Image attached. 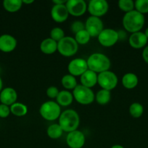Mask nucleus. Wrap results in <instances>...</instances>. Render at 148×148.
Returning a JSON list of instances; mask_svg holds the SVG:
<instances>
[{
	"label": "nucleus",
	"mask_w": 148,
	"mask_h": 148,
	"mask_svg": "<svg viewBox=\"0 0 148 148\" xmlns=\"http://www.w3.org/2000/svg\"><path fill=\"white\" fill-rule=\"evenodd\" d=\"M122 22L126 31L131 33H136L141 31L144 27L145 23V15L133 10L124 14Z\"/></svg>",
	"instance_id": "obj_1"
},
{
	"label": "nucleus",
	"mask_w": 148,
	"mask_h": 148,
	"mask_svg": "<svg viewBox=\"0 0 148 148\" xmlns=\"http://www.w3.org/2000/svg\"><path fill=\"white\" fill-rule=\"evenodd\" d=\"M79 124V116L76 111L73 109L65 110L61 113L59 117V125L63 132L69 133L77 130Z\"/></svg>",
	"instance_id": "obj_2"
},
{
	"label": "nucleus",
	"mask_w": 148,
	"mask_h": 148,
	"mask_svg": "<svg viewBox=\"0 0 148 148\" xmlns=\"http://www.w3.org/2000/svg\"><path fill=\"white\" fill-rule=\"evenodd\" d=\"M88 69L95 73H101L109 70L110 60L107 56L101 53H94L90 55L86 60Z\"/></svg>",
	"instance_id": "obj_3"
},
{
	"label": "nucleus",
	"mask_w": 148,
	"mask_h": 148,
	"mask_svg": "<svg viewBox=\"0 0 148 148\" xmlns=\"http://www.w3.org/2000/svg\"><path fill=\"white\" fill-rule=\"evenodd\" d=\"M39 114L43 119L47 121H55L59 119L61 114L60 106L57 103L49 101L41 104L39 108Z\"/></svg>",
	"instance_id": "obj_4"
},
{
	"label": "nucleus",
	"mask_w": 148,
	"mask_h": 148,
	"mask_svg": "<svg viewBox=\"0 0 148 148\" xmlns=\"http://www.w3.org/2000/svg\"><path fill=\"white\" fill-rule=\"evenodd\" d=\"M78 49V44L74 38L65 36L62 40L57 42V51L63 56L69 57L73 56L77 53Z\"/></svg>",
	"instance_id": "obj_5"
},
{
	"label": "nucleus",
	"mask_w": 148,
	"mask_h": 148,
	"mask_svg": "<svg viewBox=\"0 0 148 148\" xmlns=\"http://www.w3.org/2000/svg\"><path fill=\"white\" fill-rule=\"evenodd\" d=\"M73 95L74 99L82 105H89L95 99L94 92L91 90V88L81 85H78L75 87L73 91Z\"/></svg>",
	"instance_id": "obj_6"
},
{
	"label": "nucleus",
	"mask_w": 148,
	"mask_h": 148,
	"mask_svg": "<svg viewBox=\"0 0 148 148\" xmlns=\"http://www.w3.org/2000/svg\"><path fill=\"white\" fill-rule=\"evenodd\" d=\"M118 77L111 71H105L97 75V83L102 89L110 91L118 85Z\"/></svg>",
	"instance_id": "obj_7"
},
{
	"label": "nucleus",
	"mask_w": 148,
	"mask_h": 148,
	"mask_svg": "<svg viewBox=\"0 0 148 148\" xmlns=\"http://www.w3.org/2000/svg\"><path fill=\"white\" fill-rule=\"evenodd\" d=\"M98 41L104 47H111L114 46L119 40L118 32L111 28L104 29L98 37Z\"/></svg>",
	"instance_id": "obj_8"
},
{
	"label": "nucleus",
	"mask_w": 148,
	"mask_h": 148,
	"mask_svg": "<svg viewBox=\"0 0 148 148\" xmlns=\"http://www.w3.org/2000/svg\"><path fill=\"white\" fill-rule=\"evenodd\" d=\"M109 4L105 0H91L89 2L87 10L91 16L100 17L107 12Z\"/></svg>",
	"instance_id": "obj_9"
},
{
	"label": "nucleus",
	"mask_w": 148,
	"mask_h": 148,
	"mask_svg": "<svg viewBox=\"0 0 148 148\" xmlns=\"http://www.w3.org/2000/svg\"><path fill=\"white\" fill-rule=\"evenodd\" d=\"M85 30L91 37H98L102 31L104 30V25L100 17L90 16L85 23Z\"/></svg>",
	"instance_id": "obj_10"
},
{
	"label": "nucleus",
	"mask_w": 148,
	"mask_h": 148,
	"mask_svg": "<svg viewBox=\"0 0 148 148\" xmlns=\"http://www.w3.org/2000/svg\"><path fill=\"white\" fill-rule=\"evenodd\" d=\"M70 75L74 77L81 76L86 70H88V65L85 59L78 58L74 59L70 62L68 66Z\"/></svg>",
	"instance_id": "obj_11"
},
{
	"label": "nucleus",
	"mask_w": 148,
	"mask_h": 148,
	"mask_svg": "<svg viewBox=\"0 0 148 148\" xmlns=\"http://www.w3.org/2000/svg\"><path fill=\"white\" fill-rule=\"evenodd\" d=\"M65 6L69 14L75 17L83 15L87 10V4L84 0H68Z\"/></svg>",
	"instance_id": "obj_12"
},
{
	"label": "nucleus",
	"mask_w": 148,
	"mask_h": 148,
	"mask_svg": "<svg viewBox=\"0 0 148 148\" xmlns=\"http://www.w3.org/2000/svg\"><path fill=\"white\" fill-rule=\"evenodd\" d=\"M85 142V135L79 130L69 132L66 137V143L70 148H82Z\"/></svg>",
	"instance_id": "obj_13"
},
{
	"label": "nucleus",
	"mask_w": 148,
	"mask_h": 148,
	"mask_svg": "<svg viewBox=\"0 0 148 148\" xmlns=\"http://www.w3.org/2000/svg\"><path fill=\"white\" fill-rule=\"evenodd\" d=\"M69 16L67 7L65 4H54L51 10V17L57 23H63Z\"/></svg>",
	"instance_id": "obj_14"
},
{
	"label": "nucleus",
	"mask_w": 148,
	"mask_h": 148,
	"mask_svg": "<svg viewBox=\"0 0 148 148\" xmlns=\"http://www.w3.org/2000/svg\"><path fill=\"white\" fill-rule=\"evenodd\" d=\"M147 38L145 36V33L142 31L131 33L129 38V45L135 49L145 48L147 43Z\"/></svg>",
	"instance_id": "obj_15"
},
{
	"label": "nucleus",
	"mask_w": 148,
	"mask_h": 148,
	"mask_svg": "<svg viewBox=\"0 0 148 148\" xmlns=\"http://www.w3.org/2000/svg\"><path fill=\"white\" fill-rule=\"evenodd\" d=\"M17 46V40L9 34H4L0 36V50L3 52H11Z\"/></svg>",
	"instance_id": "obj_16"
},
{
	"label": "nucleus",
	"mask_w": 148,
	"mask_h": 148,
	"mask_svg": "<svg viewBox=\"0 0 148 148\" xmlns=\"http://www.w3.org/2000/svg\"><path fill=\"white\" fill-rule=\"evenodd\" d=\"M17 98V92L12 88H6L0 93V101L7 106H12L16 103Z\"/></svg>",
	"instance_id": "obj_17"
},
{
	"label": "nucleus",
	"mask_w": 148,
	"mask_h": 148,
	"mask_svg": "<svg viewBox=\"0 0 148 148\" xmlns=\"http://www.w3.org/2000/svg\"><path fill=\"white\" fill-rule=\"evenodd\" d=\"M80 79H81V85L89 88H91L97 83V73L89 69L86 71L81 75Z\"/></svg>",
	"instance_id": "obj_18"
},
{
	"label": "nucleus",
	"mask_w": 148,
	"mask_h": 148,
	"mask_svg": "<svg viewBox=\"0 0 148 148\" xmlns=\"http://www.w3.org/2000/svg\"><path fill=\"white\" fill-rule=\"evenodd\" d=\"M40 49L45 54H52L57 50V42L55 41L50 38L44 39L40 44Z\"/></svg>",
	"instance_id": "obj_19"
},
{
	"label": "nucleus",
	"mask_w": 148,
	"mask_h": 148,
	"mask_svg": "<svg viewBox=\"0 0 148 148\" xmlns=\"http://www.w3.org/2000/svg\"><path fill=\"white\" fill-rule=\"evenodd\" d=\"M138 82H139V79L134 73L129 72L125 74L122 77V84L126 89H133L137 86Z\"/></svg>",
	"instance_id": "obj_20"
},
{
	"label": "nucleus",
	"mask_w": 148,
	"mask_h": 148,
	"mask_svg": "<svg viewBox=\"0 0 148 148\" xmlns=\"http://www.w3.org/2000/svg\"><path fill=\"white\" fill-rule=\"evenodd\" d=\"M56 100L59 106H68L73 101V95L68 90H62L59 92Z\"/></svg>",
	"instance_id": "obj_21"
},
{
	"label": "nucleus",
	"mask_w": 148,
	"mask_h": 148,
	"mask_svg": "<svg viewBox=\"0 0 148 148\" xmlns=\"http://www.w3.org/2000/svg\"><path fill=\"white\" fill-rule=\"evenodd\" d=\"M10 112L16 116H24L28 113V107L22 103H15L10 106Z\"/></svg>",
	"instance_id": "obj_22"
},
{
	"label": "nucleus",
	"mask_w": 148,
	"mask_h": 148,
	"mask_svg": "<svg viewBox=\"0 0 148 148\" xmlns=\"http://www.w3.org/2000/svg\"><path fill=\"white\" fill-rule=\"evenodd\" d=\"M23 5L21 0H4L3 1V6L4 9L9 12H17Z\"/></svg>",
	"instance_id": "obj_23"
},
{
	"label": "nucleus",
	"mask_w": 148,
	"mask_h": 148,
	"mask_svg": "<svg viewBox=\"0 0 148 148\" xmlns=\"http://www.w3.org/2000/svg\"><path fill=\"white\" fill-rule=\"evenodd\" d=\"M110 98H111L110 91L104 89L99 90L95 95L96 101L100 105H106L110 101Z\"/></svg>",
	"instance_id": "obj_24"
},
{
	"label": "nucleus",
	"mask_w": 148,
	"mask_h": 148,
	"mask_svg": "<svg viewBox=\"0 0 148 148\" xmlns=\"http://www.w3.org/2000/svg\"><path fill=\"white\" fill-rule=\"evenodd\" d=\"M62 132L63 131L59 124H51L50 126H49V127L47 128V131H46L48 137L53 140L59 139L62 136Z\"/></svg>",
	"instance_id": "obj_25"
},
{
	"label": "nucleus",
	"mask_w": 148,
	"mask_h": 148,
	"mask_svg": "<svg viewBox=\"0 0 148 148\" xmlns=\"http://www.w3.org/2000/svg\"><path fill=\"white\" fill-rule=\"evenodd\" d=\"M61 83L62 86L66 90H74L77 86L76 79L71 75H65L62 77L61 79Z\"/></svg>",
	"instance_id": "obj_26"
},
{
	"label": "nucleus",
	"mask_w": 148,
	"mask_h": 148,
	"mask_svg": "<svg viewBox=\"0 0 148 148\" xmlns=\"http://www.w3.org/2000/svg\"><path fill=\"white\" fill-rule=\"evenodd\" d=\"M144 113V107L139 103H133L129 106V114L133 118H140Z\"/></svg>",
	"instance_id": "obj_27"
},
{
	"label": "nucleus",
	"mask_w": 148,
	"mask_h": 148,
	"mask_svg": "<svg viewBox=\"0 0 148 148\" xmlns=\"http://www.w3.org/2000/svg\"><path fill=\"white\" fill-rule=\"evenodd\" d=\"M91 36L89 34L88 32L84 29V30H81L80 32L75 34V40L78 44L80 45H85L89 42Z\"/></svg>",
	"instance_id": "obj_28"
},
{
	"label": "nucleus",
	"mask_w": 148,
	"mask_h": 148,
	"mask_svg": "<svg viewBox=\"0 0 148 148\" xmlns=\"http://www.w3.org/2000/svg\"><path fill=\"white\" fill-rule=\"evenodd\" d=\"M118 6L122 11L129 12L134 9V1L132 0H120L118 2Z\"/></svg>",
	"instance_id": "obj_29"
},
{
	"label": "nucleus",
	"mask_w": 148,
	"mask_h": 148,
	"mask_svg": "<svg viewBox=\"0 0 148 148\" xmlns=\"http://www.w3.org/2000/svg\"><path fill=\"white\" fill-rule=\"evenodd\" d=\"M135 10L142 14L148 13V0H136L134 2Z\"/></svg>",
	"instance_id": "obj_30"
},
{
	"label": "nucleus",
	"mask_w": 148,
	"mask_h": 148,
	"mask_svg": "<svg viewBox=\"0 0 148 148\" xmlns=\"http://www.w3.org/2000/svg\"><path fill=\"white\" fill-rule=\"evenodd\" d=\"M65 37V33L63 30L59 27H55L50 31V38L56 42H59Z\"/></svg>",
	"instance_id": "obj_31"
},
{
	"label": "nucleus",
	"mask_w": 148,
	"mask_h": 148,
	"mask_svg": "<svg viewBox=\"0 0 148 148\" xmlns=\"http://www.w3.org/2000/svg\"><path fill=\"white\" fill-rule=\"evenodd\" d=\"M71 31L73 33L76 34L77 33L80 32L85 29V25L81 21H75L71 24Z\"/></svg>",
	"instance_id": "obj_32"
},
{
	"label": "nucleus",
	"mask_w": 148,
	"mask_h": 148,
	"mask_svg": "<svg viewBox=\"0 0 148 148\" xmlns=\"http://www.w3.org/2000/svg\"><path fill=\"white\" fill-rule=\"evenodd\" d=\"M59 91L55 86H50L46 90V95L50 98H56L59 94Z\"/></svg>",
	"instance_id": "obj_33"
},
{
	"label": "nucleus",
	"mask_w": 148,
	"mask_h": 148,
	"mask_svg": "<svg viewBox=\"0 0 148 148\" xmlns=\"http://www.w3.org/2000/svg\"><path fill=\"white\" fill-rule=\"evenodd\" d=\"M10 114V108L4 104H0V117L7 118Z\"/></svg>",
	"instance_id": "obj_34"
},
{
	"label": "nucleus",
	"mask_w": 148,
	"mask_h": 148,
	"mask_svg": "<svg viewBox=\"0 0 148 148\" xmlns=\"http://www.w3.org/2000/svg\"><path fill=\"white\" fill-rule=\"evenodd\" d=\"M142 58L144 61L148 64V46H146L144 48V50L142 51Z\"/></svg>",
	"instance_id": "obj_35"
},
{
	"label": "nucleus",
	"mask_w": 148,
	"mask_h": 148,
	"mask_svg": "<svg viewBox=\"0 0 148 148\" xmlns=\"http://www.w3.org/2000/svg\"><path fill=\"white\" fill-rule=\"evenodd\" d=\"M66 1H65V0H54L52 2L55 4L58 5V4H65L66 3Z\"/></svg>",
	"instance_id": "obj_36"
},
{
	"label": "nucleus",
	"mask_w": 148,
	"mask_h": 148,
	"mask_svg": "<svg viewBox=\"0 0 148 148\" xmlns=\"http://www.w3.org/2000/svg\"><path fill=\"white\" fill-rule=\"evenodd\" d=\"M22 2H23V4L24 3V4H30L34 2V1L33 0H29V1H27V0H22Z\"/></svg>",
	"instance_id": "obj_37"
},
{
	"label": "nucleus",
	"mask_w": 148,
	"mask_h": 148,
	"mask_svg": "<svg viewBox=\"0 0 148 148\" xmlns=\"http://www.w3.org/2000/svg\"><path fill=\"white\" fill-rule=\"evenodd\" d=\"M110 148H124L122 145H115L112 146Z\"/></svg>",
	"instance_id": "obj_38"
},
{
	"label": "nucleus",
	"mask_w": 148,
	"mask_h": 148,
	"mask_svg": "<svg viewBox=\"0 0 148 148\" xmlns=\"http://www.w3.org/2000/svg\"><path fill=\"white\" fill-rule=\"evenodd\" d=\"M144 33H145V36H146V37L147 38V39H148V27H147L146 30H145V32H144Z\"/></svg>",
	"instance_id": "obj_39"
},
{
	"label": "nucleus",
	"mask_w": 148,
	"mask_h": 148,
	"mask_svg": "<svg viewBox=\"0 0 148 148\" xmlns=\"http://www.w3.org/2000/svg\"><path fill=\"white\" fill-rule=\"evenodd\" d=\"M1 88H2V80H1V77H0V91H1Z\"/></svg>",
	"instance_id": "obj_40"
}]
</instances>
